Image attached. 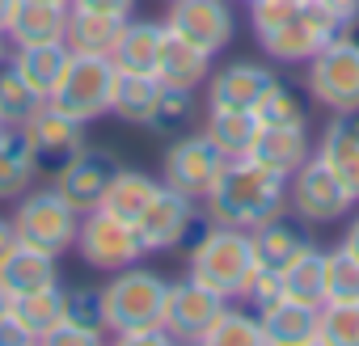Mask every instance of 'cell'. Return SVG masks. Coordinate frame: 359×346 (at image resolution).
<instances>
[{"mask_svg":"<svg viewBox=\"0 0 359 346\" xmlns=\"http://www.w3.org/2000/svg\"><path fill=\"white\" fill-rule=\"evenodd\" d=\"M250 26L266 60L300 68L346 30V22L321 0H250Z\"/></svg>","mask_w":359,"mask_h":346,"instance_id":"obj_1","label":"cell"},{"mask_svg":"<svg viewBox=\"0 0 359 346\" xmlns=\"http://www.w3.org/2000/svg\"><path fill=\"white\" fill-rule=\"evenodd\" d=\"M283 207H287V178L258 165L254 156L224 160L216 186L203 199V216L212 224H229V228H245V233H254Z\"/></svg>","mask_w":359,"mask_h":346,"instance_id":"obj_2","label":"cell"},{"mask_svg":"<svg viewBox=\"0 0 359 346\" xmlns=\"http://www.w3.org/2000/svg\"><path fill=\"white\" fill-rule=\"evenodd\" d=\"M254 270H258V254H254V241L245 228H229V224H212V220L199 228L191 258H187L191 279L216 287L229 300H241Z\"/></svg>","mask_w":359,"mask_h":346,"instance_id":"obj_3","label":"cell"},{"mask_svg":"<svg viewBox=\"0 0 359 346\" xmlns=\"http://www.w3.org/2000/svg\"><path fill=\"white\" fill-rule=\"evenodd\" d=\"M165 296H169V279L161 270L148 266H123L102 283V308H106V333L118 342L127 333L165 325Z\"/></svg>","mask_w":359,"mask_h":346,"instance_id":"obj_4","label":"cell"},{"mask_svg":"<svg viewBox=\"0 0 359 346\" xmlns=\"http://www.w3.org/2000/svg\"><path fill=\"white\" fill-rule=\"evenodd\" d=\"M114 85H118V68L110 55H89V51H72L68 68L60 76V85L51 89V106H60L68 118L76 123H97L110 114L114 102Z\"/></svg>","mask_w":359,"mask_h":346,"instance_id":"obj_5","label":"cell"},{"mask_svg":"<svg viewBox=\"0 0 359 346\" xmlns=\"http://www.w3.org/2000/svg\"><path fill=\"white\" fill-rule=\"evenodd\" d=\"M304 93L330 114H355L359 110V39H351L346 30L330 39L304 64Z\"/></svg>","mask_w":359,"mask_h":346,"instance_id":"obj_6","label":"cell"},{"mask_svg":"<svg viewBox=\"0 0 359 346\" xmlns=\"http://www.w3.org/2000/svg\"><path fill=\"white\" fill-rule=\"evenodd\" d=\"M13 228H18V241L34 245V249H47V254H68L76 245V233H81V212L55 191V186H43V191H26L18 203H13Z\"/></svg>","mask_w":359,"mask_h":346,"instance_id":"obj_7","label":"cell"},{"mask_svg":"<svg viewBox=\"0 0 359 346\" xmlns=\"http://www.w3.org/2000/svg\"><path fill=\"white\" fill-rule=\"evenodd\" d=\"M72 249L81 254V262L89 270H102V275H114L123 266H135L148 254L144 241H140V228L131 220L106 212V207H93V212L81 216V233H76V245Z\"/></svg>","mask_w":359,"mask_h":346,"instance_id":"obj_8","label":"cell"},{"mask_svg":"<svg viewBox=\"0 0 359 346\" xmlns=\"http://www.w3.org/2000/svg\"><path fill=\"white\" fill-rule=\"evenodd\" d=\"M224 160H229V156L203 135V127H195V131H187V135L169 139V148H165V156H161V182H165L169 191H177V195L203 203L208 191H212L216 178H220Z\"/></svg>","mask_w":359,"mask_h":346,"instance_id":"obj_9","label":"cell"},{"mask_svg":"<svg viewBox=\"0 0 359 346\" xmlns=\"http://www.w3.org/2000/svg\"><path fill=\"white\" fill-rule=\"evenodd\" d=\"M287 207L304 224H338L351 216L355 199L351 191L334 178V169L321 156H309L292 178H287Z\"/></svg>","mask_w":359,"mask_h":346,"instance_id":"obj_10","label":"cell"},{"mask_svg":"<svg viewBox=\"0 0 359 346\" xmlns=\"http://www.w3.org/2000/svg\"><path fill=\"white\" fill-rule=\"evenodd\" d=\"M203 224H208L203 203H195V199H187V195L169 191L165 182H161L156 199L144 207V216L135 220L140 241H144V249H148V254H169V249H177L182 241L199 237V228H203Z\"/></svg>","mask_w":359,"mask_h":346,"instance_id":"obj_11","label":"cell"},{"mask_svg":"<svg viewBox=\"0 0 359 346\" xmlns=\"http://www.w3.org/2000/svg\"><path fill=\"white\" fill-rule=\"evenodd\" d=\"M118 169H123V160H118L110 148H93V144H85L64 169L51 173V186H55V191H60L81 216H85V212L102 207L110 182L118 178Z\"/></svg>","mask_w":359,"mask_h":346,"instance_id":"obj_12","label":"cell"},{"mask_svg":"<svg viewBox=\"0 0 359 346\" xmlns=\"http://www.w3.org/2000/svg\"><path fill=\"white\" fill-rule=\"evenodd\" d=\"M165 30H173L187 43H195L208 55H220L233 43V34H237L233 0H169Z\"/></svg>","mask_w":359,"mask_h":346,"instance_id":"obj_13","label":"cell"},{"mask_svg":"<svg viewBox=\"0 0 359 346\" xmlns=\"http://www.w3.org/2000/svg\"><path fill=\"white\" fill-rule=\"evenodd\" d=\"M229 304V296H220L216 287L182 275L169 283V296H165V329L173 342H203L208 325L220 317V308Z\"/></svg>","mask_w":359,"mask_h":346,"instance_id":"obj_14","label":"cell"},{"mask_svg":"<svg viewBox=\"0 0 359 346\" xmlns=\"http://www.w3.org/2000/svg\"><path fill=\"white\" fill-rule=\"evenodd\" d=\"M22 131H26V139H30V148H34L39 173L64 169V165L89 144V139H85V123L68 118V114H64L60 106H51V102H39L34 114L22 123Z\"/></svg>","mask_w":359,"mask_h":346,"instance_id":"obj_15","label":"cell"},{"mask_svg":"<svg viewBox=\"0 0 359 346\" xmlns=\"http://www.w3.org/2000/svg\"><path fill=\"white\" fill-rule=\"evenodd\" d=\"M279 76L266 64L254 60H229L224 68H216L203 85V102L208 110H254L262 102V93L275 85Z\"/></svg>","mask_w":359,"mask_h":346,"instance_id":"obj_16","label":"cell"},{"mask_svg":"<svg viewBox=\"0 0 359 346\" xmlns=\"http://www.w3.org/2000/svg\"><path fill=\"white\" fill-rule=\"evenodd\" d=\"M106 338V308H102V287L76 283L64 287V321L47 333L55 346H89Z\"/></svg>","mask_w":359,"mask_h":346,"instance_id":"obj_17","label":"cell"},{"mask_svg":"<svg viewBox=\"0 0 359 346\" xmlns=\"http://www.w3.org/2000/svg\"><path fill=\"white\" fill-rule=\"evenodd\" d=\"M313 224H304L292 207H283L279 216H271L266 224H258L250 233L254 241V254H258V266H271V270H283L292 258H300L309 245H313Z\"/></svg>","mask_w":359,"mask_h":346,"instance_id":"obj_18","label":"cell"},{"mask_svg":"<svg viewBox=\"0 0 359 346\" xmlns=\"http://www.w3.org/2000/svg\"><path fill=\"white\" fill-rule=\"evenodd\" d=\"M313 156H321L334 178L351 191V199L359 203V110L355 114H334L313 148Z\"/></svg>","mask_w":359,"mask_h":346,"instance_id":"obj_19","label":"cell"},{"mask_svg":"<svg viewBox=\"0 0 359 346\" xmlns=\"http://www.w3.org/2000/svg\"><path fill=\"white\" fill-rule=\"evenodd\" d=\"M47 283H60V258L47 249H34L26 241H13L5 254H0V287L9 296H26L39 291Z\"/></svg>","mask_w":359,"mask_h":346,"instance_id":"obj_20","label":"cell"},{"mask_svg":"<svg viewBox=\"0 0 359 346\" xmlns=\"http://www.w3.org/2000/svg\"><path fill=\"white\" fill-rule=\"evenodd\" d=\"M212 60H216V55H208V51H199L195 43L177 39L173 30H165L161 55H156V76H161V85H169V89H199V85H208V76H212Z\"/></svg>","mask_w":359,"mask_h":346,"instance_id":"obj_21","label":"cell"},{"mask_svg":"<svg viewBox=\"0 0 359 346\" xmlns=\"http://www.w3.org/2000/svg\"><path fill=\"white\" fill-rule=\"evenodd\" d=\"M161 43H165V22H148V18L131 13L110 47V60L118 72H156Z\"/></svg>","mask_w":359,"mask_h":346,"instance_id":"obj_22","label":"cell"},{"mask_svg":"<svg viewBox=\"0 0 359 346\" xmlns=\"http://www.w3.org/2000/svg\"><path fill=\"white\" fill-rule=\"evenodd\" d=\"M39 178V160L22 127H0V203H18Z\"/></svg>","mask_w":359,"mask_h":346,"instance_id":"obj_23","label":"cell"},{"mask_svg":"<svg viewBox=\"0 0 359 346\" xmlns=\"http://www.w3.org/2000/svg\"><path fill=\"white\" fill-rule=\"evenodd\" d=\"M64 30H68V5H51V0H18L5 39L13 47H30V43H60Z\"/></svg>","mask_w":359,"mask_h":346,"instance_id":"obj_24","label":"cell"},{"mask_svg":"<svg viewBox=\"0 0 359 346\" xmlns=\"http://www.w3.org/2000/svg\"><path fill=\"white\" fill-rule=\"evenodd\" d=\"M250 156L275 173H283V178H292V173L313 156V139H309V127H262Z\"/></svg>","mask_w":359,"mask_h":346,"instance_id":"obj_25","label":"cell"},{"mask_svg":"<svg viewBox=\"0 0 359 346\" xmlns=\"http://www.w3.org/2000/svg\"><path fill=\"white\" fill-rule=\"evenodd\" d=\"M258 317H262L266 342H275V346H304V342L317 346V308L313 304H300V300L283 296L271 308H262Z\"/></svg>","mask_w":359,"mask_h":346,"instance_id":"obj_26","label":"cell"},{"mask_svg":"<svg viewBox=\"0 0 359 346\" xmlns=\"http://www.w3.org/2000/svg\"><path fill=\"white\" fill-rule=\"evenodd\" d=\"M165 85L156 72H118V85H114V102H110V114L127 127H148L156 102H161Z\"/></svg>","mask_w":359,"mask_h":346,"instance_id":"obj_27","label":"cell"},{"mask_svg":"<svg viewBox=\"0 0 359 346\" xmlns=\"http://www.w3.org/2000/svg\"><path fill=\"white\" fill-rule=\"evenodd\" d=\"M68 43H30V47H13V68L26 76V85L39 93V97H51V89L60 85L64 68H68Z\"/></svg>","mask_w":359,"mask_h":346,"instance_id":"obj_28","label":"cell"},{"mask_svg":"<svg viewBox=\"0 0 359 346\" xmlns=\"http://www.w3.org/2000/svg\"><path fill=\"white\" fill-rule=\"evenodd\" d=\"M123 22H127V18H118V13H102V9H76V5H68V30H64V43H68V51L110 55V47H114Z\"/></svg>","mask_w":359,"mask_h":346,"instance_id":"obj_29","label":"cell"},{"mask_svg":"<svg viewBox=\"0 0 359 346\" xmlns=\"http://www.w3.org/2000/svg\"><path fill=\"white\" fill-rule=\"evenodd\" d=\"M203 135L233 160V156H250V148H254V139H258V131H262V123H258V114L254 110H203Z\"/></svg>","mask_w":359,"mask_h":346,"instance_id":"obj_30","label":"cell"},{"mask_svg":"<svg viewBox=\"0 0 359 346\" xmlns=\"http://www.w3.org/2000/svg\"><path fill=\"white\" fill-rule=\"evenodd\" d=\"M156 191H161V178H152V173H144V169L123 165V169H118V178H114L110 191H106V199H102V207L135 224V220L144 216V207L156 199Z\"/></svg>","mask_w":359,"mask_h":346,"instance_id":"obj_31","label":"cell"},{"mask_svg":"<svg viewBox=\"0 0 359 346\" xmlns=\"http://www.w3.org/2000/svg\"><path fill=\"white\" fill-rule=\"evenodd\" d=\"M203 110L208 106H199L195 89H169L165 85V93H161V102H156V110L148 118V131H156L165 139H177V135H187V131H195L203 123Z\"/></svg>","mask_w":359,"mask_h":346,"instance_id":"obj_32","label":"cell"},{"mask_svg":"<svg viewBox=\"0 0 359 346\" xmlns=\"http://www.w3.org/2000/svg\"><path fill=\"white\" fill-rule=\"evenodd\" d=\"M13 317L30 329L34 342H47V333L64 321V283H47L39 291L13 296Z\"/></svg>","mask_w":359,"mask_h":346,"instance_id":"obj_33","label":"cell"},{"mask_svg":"<svg viewBox=\"0 0 359 346\" xmlns=\"http://www.w3.org/2000/svg\"><path fill=\"white\" fill-rule=\"evenodd\" d=\"M279 275H283V296H292V300H300V304H313V308L325 304V249L309 245V249H304L300 258H292Z\"/></svg>","mask_w":359,"mask_h":346,"instance_id":"obj_34","label":"cell"},{"mask_svg":"<svg viewBox=\"0 0 359 346\" xmlns=\"http://www.w3.org/2000/svg\"><path fill=\"white\" fill-rule=\"evenodd\" d=\"M203 342H212V346H262V342H266L262 317H258L250 304L237 308V300H229V304L220 308V317L208 325Z\"/></svg>","mask_w":359,"mask_h":346,"instance_id":"obj_35","label":"cell"},{"mask_svg":"<svg viewBox=\"0 0 359 346\" xmlns=\"http://www.w3.org/2000/svg\"><path fill=\"white\" fill-rule=\"evenodd\" d=\"M317 346H359V300H325L317 308Z\"/></svg>","mask_w":359,"mask_h":346,"instance_id":"obj_36","label":"cell"},{"mask_svg":"<svg viewBox=\"0 0 359 346\" xmlns=\"http://www.w3.org/2000/svg\"><path fill=\"white\" fill-rule=\"evenodd\" d=\"M39 102H47V97H39V93L26 85V76L13 68V60L0 64V123H5V127H22V123L34 114Z\"/></svg>","mask_w":359,"mask_h":346,"instance_id":"obj_37","label":"cell"},{"mask_svg":"<svg viewBox=\"0 0 359 346\" xmlns=\"http://www.w3.org/2000/svg\"><path fill=\"white\" fill-rule=\"evenodd\" d=\"M254 114H258L262 127H309V106H304V97H300L292 85H283V81H275V85L262 93V102L254 106Z\"/></svg>","mask_w":359,"mask_h":346,"instance_id":"obj_38","label":"cell"},{"mask_svg":"<svg viewBox=\"0 0 359 346\" xmlns=\"http://www.w3.org/2000/svg\"><path fill=\"white\" fill-rule=\"evenodd\" d=\"M325 300H359V258L342 245L325 249Z\"/></svg>","mask_w":359,"mask_h":346,"instance_id":"obj_39","label":"cell"},{"mask_svg":"<svg viewBox=\"0 0 359 346\" xmlns=\"http://www.w3.org/2000/svg\"><path fill=\"white\" fill-rule=\"evenodd\" d=\"M275 300H283V275L271 270V266H258V270L250 275V283H245V291H241L237 304H250L254 312H262V308H271Z\"/></svg>","mask_w":359,"mask_h":346,"instance_id":"obj_40","label":"cell"},{"mask_svg":"<svg viewBox=\"0 0 359 346\" xmlns=\"http://www.w3.org/2000/svg\"><path fill=\"white\" fill-rule=\"evenodd\" d=\"M76 9H102V13H118V18H131L135 13V0H68Z\"/></svg>","mask_w":359,"mask_h":346,"instance_id":"obj_41","label":"cell"},{"mask_svg":"<svg viewBox=\"0 0 359 346\" xmlns=\"http://www.w3.org/2000/svg\"><path fill=\"white\" fill-rule=\"evenodd\" d=\"M321 5H330V9H334L342 22H346V26L359 18V0H321Z\"/></svg>","mask_w":359,"mask_h":346,"instance_id":"obj_42","label":"cell"},{"mask_svg":"<svg viewBox=\"0 0 359 346\" xmlns=\"http://www.w3.org/2000/svg\"><path fill=\"white\" fill-rule=\"evenodd\" d=\"M338 245H342V249H346L351 258H359V216H355V220H351V224L342 228V241H338Z\"/></svg>","mask_w":359,"mask_h":346,"instance_id":"obj_43","label":"cell"},{"mask_svg":"<svg viewBox=\"0 0 359 346\" xmlns=\"http://www.w3.org/2000/svg\"><path fill=\"white\" fill-rule=\"evenodd\" d=\"M18 241V228H13V216H0V254Z\"/></svg>","mask_w":359,"mask_h":346,"instance_id":"obj_44","label":"cell"},{"mask_svg":"<svg viewBox=\"0 0 359 346\" xmlns=\"http://www.w3.org/2000/svg\"><path fill=\"white\" fill-rule=\"evenodd\" d=\"M13 9H18V0H0V34L9 30V18H13Z\"/></svg>","mask_w":359,"mask_h":346,"instance_id":"obj_45","label":"cell"},{"mask_svg":"<svg viewBox=\"0 0 359 346\" xmlns=\"http://www.w3.org/2000/svg\"><path fill=\"white\" fill-rule=\"evenodd\" d=\"M9 317H13V296L0 287V321H9Z\"/></svg>","mask_w":359,"mask_h":346,"instance_id":"obj_46","label":"cell"},{"mask_svg":"<svg viewBox=\"0 0 359 346\" xmlns=\"http://www.w3.org/2000/svg\"><path fill=\"white\" fill-rule=\"evenodd\" d=\"M5 60H9V39L0 34V64H5Z\"/></svg>","mask_w":359,"mask_h":346,"instance_id":"obj_47","label":"cell"},{"mask_svg":"<svg viewBox=\"0 0 359 346\" xmlns=\"http://www.w3.org/2000/svg\"><path fill=\"white\" fill-rule=\"evenodd\" d=\"M51 5H68V0H51Z\"/></svg>","mask_w":359,"mask_h":346,"instance_id":"obj_48","label":"cell"},{"mask_svg":"<svg viewBox=\"0 0 359 346\" xmlns=\"http://www.w3.org/2000/svg\"><path fill=\"white\" fill-rule=\"evenodd\" d=\"M233 5H250V0H233Z\"/></svg>","mask_w":359,"mask_h":346,"instance_id":"obj_49","label":"cell"},{"mask_svg":"<svg viewBox=\"0 0 359 346\" xmlns=\"http://www.w3.org/2000/svg\"><path fill=\"white\" fill-rule=\"evenodd\" d=\"M0 127H5V123H0Z\"/></svg>","mask_w":359,"mask_h":346,"instance_id":"obj_50","label":"cell"},{"mask_svg":"<svg viewBox=\"0 0 359 346\" xmlns=\"http://www.w3.org/2000/svg\"><path fill=\"white\" fill-rule=\"evenodd\" d=\"M165 5H169V0H165Z\"/></svg>","mask_w":359,"mask_h":346,"instance_id":"obj_51","label":"cell"}]
</instances>
